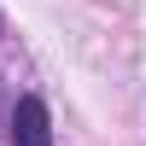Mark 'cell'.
Returning <instances> with one entry per match:
<instances>
[{"label": "cell", "mask_w": 146, "mask_h": 146, "mask_svg": "<svg viewBox=\"0 0 146 146\" xmlns=\"http://www.w3.org/2000/svg\"><path fill=\"white\" fill-rule=\"evenodd\" d=\"M6 140H12V146H53V111H47L41 94H18Z\"/></svg>", "instance_id": "obj_1"}]
</instances>
